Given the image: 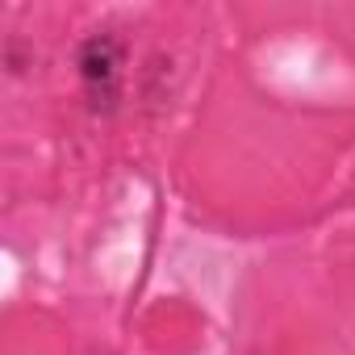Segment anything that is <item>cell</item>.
<instances>
[{
    "label": "cell",
    "instance_id": "obj_1",
    "mask_svg": "<svg viewBox=\"0 0 355 355\" xmlns=\"http://www.w3.org/2000/svg\"><path fill=\"white\" fill-rule=\"evenodd\" d=\"M121 67H125V46L113 34H92L80 46V80L92 113H113L121 101Z\"/></svg>",
    "mask_w": 355,
    "mask_h": 355
}]
</instances>
